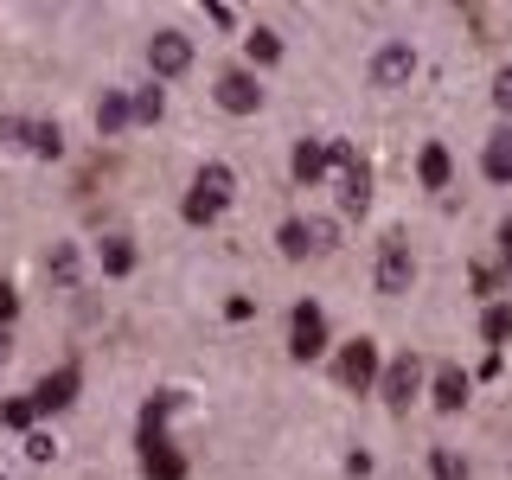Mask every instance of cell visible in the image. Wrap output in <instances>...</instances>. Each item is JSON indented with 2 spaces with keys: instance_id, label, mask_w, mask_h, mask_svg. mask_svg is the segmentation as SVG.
Wrapping results in <instances>:
<instances>
[{
  "instance_id": "1",
  "label": "cell",
  "mask_w": 512,
  "mask_h": 480,
  "mask_svg": "<svg viewBox=\"0 0 512 480\" xmlns=\"http://www.w3.org/2000/svg\"><path fill=\"white\" fill-rule=\"evenodd\" d=\"M231 186H237L231 167H218V160L199 167V173H192V192H186V224H212L224 205H231Z\"/></svg>"
},
{
  "instance_id": "2",
  "label": "cell",
  "mask_w": 512,
  "mask_h": 480,
  "mask_svg": "<svg viewBox=\"0 0 512 480\" xmlns=\"http://www.w3.org/2000/svg\"><path fill=\"white\" fill-rule=\"evenodd\" d=\"M327 160H333V173H340V212H365V205H372V167H365L346 141H327Z\"/></svg>"
},
{
  "instance_id": "3",
  "label": "cell",
  "mask_w": 512,
  "mask_h": 480,
  "mask_svg": "<svg viewBox=\"0 0 512 480\" xmlns=\"http://www.w3.org/2000/svg\"><path fill=\"white\" fill-rule=\"evenodd\" d=\"M372 282H378V295H410V282H416V256H410V244H404V231H391V237L378 244Z\"/></svg>"
},
{
  "instance_id": "4",
  "label": "cell",
  "mask_w": 512,
  "mask_h": 480,
  "mask_svg": "<svg viewBox=\"0 0 512 480\" xmlns=\"http://www.w3.org/2000/svg\"><path fill=\"white\" fill-rule=\"evenodd\" d=\"M378 391H384V404L404 416V410L416 404V397H423V359H416V352L391 359V365H384V378H378Z\"/></svg>"
},
{
  "instance_id": "5",
  "label": "cell",
  "mask_w": 512,
  "mask_h": 480,
  "mask_svg": "<svg viewBox=\"0 0 512 480\" xmlns=\"http://www.w3.org/2000/svg\"><path fill=\"white\" fill-rule=\"evenodd\" d=\"M333 378H340L346 391H372V384L384 378V365H378V340H346L340 365H333Z\"/></svg>"
},
{
  "instance_id": "6",
  "label": "cell",
  "mask_w": 512,
  "mask_h": 480,
  "mask_svg": "<svg viewBox=\"0 0 512 480\" xmlns=\"http://www.w3.org/2000/svg\"><path fill=\"white\" fill-rule=\"evenodd\" d=\"M416 77V45L410 39H384L372 58V90H404Z\"/></svg>"
},
{
  "instance_id": "7",
  "label": "cell",
  "mask_w": 512,
  "mask_h": 480,
  "mask_svg": "<svg viewBox=\"0 0 512 480\" xmlns=\"http://www.w3.org/2000/svg\"><path fill=\"white\" fill-rule=\"evenodd\" d=\"M288 352H295L301 365H308V359H320V352H327V314H320L314 301H301V308L288 314Z\"/></svg>"
},
{
  "instance_id": "8",
  "label": "cell",
  "mask_w": 512,
  "mask_h": 480,
  "mask_svg": "<svg viewBox=\"0 0 512 480\" xmlns=\"http://www.w3.org/2000/svg\"><path fill=\"white\" fill-rule=\"evenodd\" d=\"M141 468H148L154 480H186V455L167 442L160 423H141Z\"/></svg>"
},
{
  "instance_id": "9",
  "label": "cell",
  "mask_w": 512,
  "mask_h": 480,
  "mask_svg": "<svg viewBox=\"0 0 512 480\" xmlns=\"http://www.w3.org/2000/svg\"><path fill=\"white\" fill-rule=\"evenodd\" d=\"M186 64H192V39H186V32H173V26H160L154 39H148V71L154 77H180Z\"/></svg>"
},
{
  "instance_id": "10",
  "label": "cell",
  "mask_w": 512,
  "mask_h": 480,
  "mask_svg": "<svg viewBox=\"0 0 512 480\" xmlns=\"http://www.w3.org/2000/svg\"><path fill=\"white\" fill-rule=\"evenodd\" d=\"M218 109H224V116H256V109H263V84H256V71H224L218 77Z\"/></svg>"
},
{
  "instance_id": "11",
  "label": "cell",
  "mask_w": 512,
  "mask_h": 480,
  "mask_svg": "<svg viewBox=\"0 0 512 480\" xmlns=\"http://www.w3.org/2000/svg\"><path fill=\"white\" fill-rule=\"evenodd\" d=\"M77 384H84V372H77V365H58L52 378H39V391H32V404H39V416L64 410V404L77 397Z\"/></svg>"
},
{
  "instance_id": "12",
  "label": "cell",
  "mask_w": 512,
  "mask_h": 480,
  "mask_svg": "<svg viewBox=\"0 0 512 480\" xmlns=\"http://www.w3.org/2000/svg\"><path fill=\"white\" fill-rule=\"evenodd\" d=\"M480 167H487V180H512V122H500L487 135V154H480Z\"/></svg>"
},
{
  "instance_id": "13",
  "label": "cell",
  "mask_w": 512,
  "mask_h": 480,
  "mask_svg": "<svg viewBox=\"0 0 512 480\" xmlns=\"http://www.w3.org/2000/svg\"><path fill=\"white\" fill-rule=\"evenodd\" d=\"M288 167H295V180H301V186H314L320 173L333 167V160H327V141H295V160H288Z\"/></svg>"
},
{
  "instance_id": "14",
  "label": "cell",
  "mask_w": 512,
  "mask_h": 480,
  "mask_svg": "<svg viewBox=\"0 0 512 480\" xmlns=\"http://www.w3.org/2000/svg\"><path fill=\"white\" fill-rule=\"evenodd\" d=\"M468 404V372L461 365H436V410H461Z\"/></svg>"
},
{
  "instance_id": "15",
  "label": "cell",
  "mask_w": 512,
  "mask_h": 480,
  "mask_svg": "<svg viewBox=\"0 0 512 480\" xmlns=\"http://www.w3.org/2000/svg\"><path fill=\"white\" fill-rule=\"evenodd\" d=\"M276 244H282V256H288V263L314 256V250H320V244H314V218H308V224H301V218H288L282 231H276Z\"/></svg>"
},
{
  "instance_id": "16",
  "label": "cell",
  "mask_w": 512,
  "mask_h": 480,
  "mask_svg": "<svg viewBox=\"0 0 512 480\" xmlns=\"http://www.w3.org/2000/svg\"><path fill=\"white\" fill-rule=\"evenodd\" d=\"M128 116H135V103H128L122 90H103V103H96V128H103V135H122Z\"/></svg>"
},
{
  "instance_id": "17",
  "label": "cell",
  "mask_w": 512,
  "mask_h": 480,
  "mask_svg": "<svg viewBox=\"0 0 512 480\" xmlns=\"http://www.w3.org/2000/svg\"><path fill=\"white\" fill-rule=\"evenodd\" d=\"M416 173H423V186H429V192H442V186H448L455 160H448V148H442V141H429V148H423V160H416Z\"/></svg>"
},
{
  "instance_id": "18",
  "label": "cell",
  "mask_w": 512,
  "mask_h": 480,
  "mask_svg": "<svg viewBox=\"0 0 512 480\" xmlns=\"http://www.w3.org/2000/svg\"><path fill=\"white\" fill-rule=\"evenodd\" d=\"M135 269V237H103V276H128Z\"/></svg>"
},
{
  "instance_id": "19",
  "label": "cell",
  "mask_w": 512,
  "mask_h": 480,
  "mask_svg": "<svg viewBox=\"0 0 512 480\" xmlns=\"http://www.w3.org/2000/svg\"><path fill=\"white\" fill-rule=\"evenodd\" d=\"M480 333H487V346H506L512 340V308H506V301H493V308L480 314Z\"/></svg>"
},
{
  "instance_id": "20",
  "label": "cell",
  "mask_w": 512,
  "mask_h": 480,
  "mask_svg": "<svg viewBox=\"0 0 512 480\" xmlns=\"http://www.w3.org/2000/svg\"><path fill=\"white\" fill-rule=\"evenodd\" d=\"M45 276L71 288V282H77V250H71V244H52V256H45Z\"/></svg>"
},
{
  "instance_id": "21",
  "label": "cell",
  "mask_w": 512,
  "mask_h": 480,
  "mask_svg": "<svg viewBox=\"0 0 512 480\" xmlns=\"http://www.w3.org/2000/svg\"><path fill=\"white\" fill-rule=\"evenodd\" d=\"M244 45H250V58H256V64H276V58H282V39H276L269 26H256Z\"/></svg>"
},
{
  "instance_id": "22",
  "label": "cell",
  "mask_w": 512,
  "mask_h": 480,
  "mask_svg": "<svg viewBox=\"0 0 512 480\" xmlns=\"http://www.w3.org/2000/svg\"><path fill=\"white\" fill-rule=\"evenodd\" d=\"M64 148V128L58 122H39V128H32V154H58Z\"/></svg>"
},
{
  "instance_id": "23",
  "label": "cell",
  "mask_w": 512,
  "mask_h": 480,
  "mask_svg": "<svg viewBox=\"0 0 512 480\" xmlns=\"http://www.w3.org/2000/svg\"><path fill=\"white\" fill-rule=\"evenodd\" d=\"M32 416H39V404H32V397H13V404L0 410V423H7V429H26Z\"/></svg>"
},
{
  "instance_id": "24",
  "label": "cell",
  "mask_w": 512,
  "mask_h": 480,
  "mask_svg": "<svg viewBox=\"0 0 512 480\" xmlns=\"http://www.w3.org/2000/svg\"><path fill=\"white\" fill-rule=\"evenodd\" d=\"M160 109H167V103H160V90H141L135 96V122H160Z\"/></svg>"
},
{
  "instance_id": "25",
  "label": "cell",
  "mask_w": 512,
  "mask_h": 480,
  "mask_svg": "<svg viewBox=\"0 0 512 480\" xmlns=\"http://www.w3.org/2000/svg\"><path fill=\"white\" fill-rule=\"evenodd\" d=\"M493 103H500V116L512 122V64H506L500 77H493Z\"/></svg>"
},
{
  "instance_id": "26",
  "label": "cell",
  "mask_w": 512,
  "mask_h": 480,
  "mask_svg": "<svg viewBox=\"0 0 512 480\" xmlns=\"http://www.w3.org/2000/svg\"><path fill=\"white\" fill-rule=\"evenodd\" d=\"M436 474H442V480H461V474H468V468H461V461L448 455V448H436Z\"/></svg>"
},
{
  "instance_id": "27",
  "label": "cell",
  "mask_w": 512,
  "mask_h": 480,
  "mask_svg": "<svg viewBox=\"0 0 512 480\" xmlns=\"http://www.w3.org/2000/svg\"><path fill=\"white\" fill-rule=\"evenodd\" d=\"M13 314H20V295H13V288H7V282H0V327H7V320H13Z\"/></svg>"
},
{
  "instance_id": "28",
  "label": "cell",
  "mask_w": 512,
  "mask_h": 480,
  "mask_svg": "<svg viewBox=\"0 0 512 480\" xmlns=\"http://www.w3.org/2000/svg\"><path fill=\"white\" fill-rule=\"evenodd\" d=\"M500 269H506V276H512V218L500 224Z\"/></svg>"
}]
</instances>
